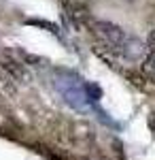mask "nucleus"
<instances>
[{
  "instance_id": "3",
  "label": "nucleus",
  "mask_w": 155,
  "mask_h": 160,
  "mask_svg": "<svg viewBox=\"0 0 155 160\" xmlns=\"http://www.w3.org/2000/svg\"><path fill=\"white\" fill-rule=\"evenodd\" d=\"M62 4H64V9L66 13L70 15L72 19H89L87 15H89V4H87V0H62Z\"/></svg>"
},
{
  "instance_id": "2",
  "label": "nucleus",
  "mask_w": 155,
  "mask_h": 160,
  "mask_svg": "<svg viewBox=\"0 0 155 160\" xmlns=\"http://www.w3.org/2000/svg\"><path fill=\"white\" fill-rule=\"evenodd\" d=\"M0 68L9 75L13 81H17V83H30V79H32L30 71L26 68V64L19 62L11 53H0Z\"/></svg>"
},
{
  "instance_id": "4",
  "label": "nucleus",
  "mask_w": 155,
  "mask_h": 160,
  "mask_svg": "<svg viewBox=\"0 0 155 160\" xmlns=\"http://www.w3.org/2000/svg\"><path fill=\"white\" fill-rule=\"evenodd\" d=\"M140 75H143L151 86H155V56L153 53L144 56L143 64H140Z\"/></svg>"
},
{
  "instance_id": "1",
  "label": "nucleus",
  "mask_w": 155,
  "mask_h": 160,
  "mask_svg": "<svg viewBox=\"0 0 155 160\" xmlns=\"http://www.w3.org/2000/svg\"><path fill=\"white\" fill-rule=\"evenodd\" d=\"M87 26L89 30L94 32V37L106 47L110 53H117V56H123L128 60H140L144 56V47L143 43L136 37L128 34L121 26L113 24V22H106V19H87Z\"/></svg>"
},
{
  "instance_id": "7",
  "label": "nucleus",
  "mask_w": 155,
  "mask_h": 160,
  "mask_svg": "<svg viewBox=\"0 0 155 160\" xmlns=\"http://www.w3.org/2000/svg\"><path fill=\"white\" fill-rule=\"evenodd\" d=\"M149 51L155 56V30H151V34H149Z\"/></svg>"
},
{
  "instance_id": "6",
  "label": "nucleus",
  "mask_w": 155,
  "mask_h": 160,
  "mask_svg": "<svg viewBox=\"0 0 155 160\" xmlns=\"http://www.w3.org/2000/svg\"><path fill=\"white\" fill-rule=\"evenodd\" d=\"M26 24H32V26H43V28H47L49 32L58 34V26L49 24V22H43V19H26Z\"/></svg>"
},
{
  "instance_id": "5",
  "label": "nucleus",
  "mask_w": 155,
  "mask_h": 160,
  "mask_svg": "<svg viewBox=\"0 0 155 160\" xmlns=\"http://www.w3.org/2000/svg\"><path fill=\"white\" fill-rule=\"evenodd\" d=\"M125 75H128V79H132V83L136 88H143V90H147V79H144L143 75H136V73H130V71H125Z\"/></svg>"
},
{
  "instance_id": "8",
  "label": "nucleus",
  "mask_w": 155,
  "mask_h": 160,
  "mask_svg": "<svg viewBox=\"0 0 155 160\" xmlns=\"http://www.w3.org/2000/svg\"><path fill=\"white\" fill-rule=\"evenodd\" d=\"M123 2H130V4H132V2H136V0H123Z\"/></svg>"
}]
</instances>
